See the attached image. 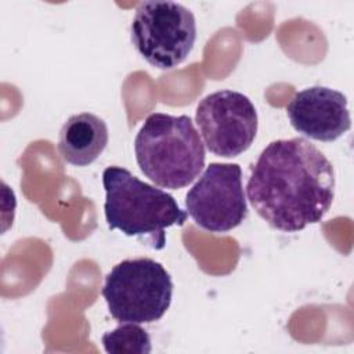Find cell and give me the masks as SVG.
Wrapping results in <instances>:
<instances>
[{
    "instance_id": "1",
    "label": "cell",
    "mask_w": 354,
    "mask_h": 354,
    "mask_svg": "<svg viewBox=\"0 0 354 354\" xmlns=\"http://www.w3.org/2000/svg\"><path fill=\"white\" fill-rule=\"evenodd\" d=\"M246 194L272 228L296 232L322 220L335 198V171L328 158L301 137L275 140L252 167Z\"/></svg>"
},
{
    "instance_id": "2",
    "label": "cell",
    "mask_w": 354,
    "mask_h": 354,
    "mask_svg": "<svg viewBox=\"0 0 354 354\" xmlns=\"http://www.w3.org/2000/svg\"><path fill=\"white\" fill-rule=\"evenodd\" d=\"M140 170L156 185L180 189L191 184L205 166V147L187 115L151 113L134 140Z\"/></svg>"
},
{
    "instance_id": "3",
    "label": "cell",
    "mask_w": 354,
    "mask_h": 354,
    "mask_svg": "<svg viewBox=\"0 0 354 354\" xmlns=\"http://www.w3.org/2000/svg\"><path fill=\"white\" fill-rule=\"evenodd\" d=\"M105 188V218L111 230L127 236H140L163 249L165 230L183 225L188 213L166 191L141 181L130 170L109 166L102 171Z\"/></svg>"
},
{
    "instance_id": "4",
    "label": "cell",
    "mask_w": 354,
    "mask_h": 354,
    "mask_svg": "<svg viewBox=\"0 0 354 354\" xmlns=\"http://www.w3.org/2000/svg\"><path fill=\"white\" fill-rule=\"evenodd\" d=\"M101 293L109 314L120 324H151L169 310L173 282L159 261L127 259L108 272Z\"/></svg>"
},
{
    "instance_id": "5",
    "label": "cell",
    "mask_w": 354,
    "mask_h": 354,
    "mask_svg": "<svg viewBox=\"0 0 354 354\" xmlns=\"http://www.w3.org/2000/svg\"><path fill=\"white\" fill-rule=\"evenodd\" d=\"M131 43L158 69H171L185 61L196 40L194 14L170 0L141 1L130 26Z\"/></svg>"
},
{
    "instance_id": "6",
    "label": "cell",
    "mask_w": 354,
    "mask_h": 354,
    "mask_svg": "<svg viewBox=\"0 0 354 354\" xmlns=\"http://www.w3.org/2000/svg\"><path fill=\"white\" fill-rule=\"evenodd\" d=\"M188 216L210 232L236 228L248 216L242 170L236 163H210L185 195Z\"/></svg>"
},
{
    "instance_id": "7",
    "label": "cell",
    "mask_w": 354,
    "mask_h": 354,
    "mask_svg": "<svg viewBox=\"0 0 354 354\" xmlns=\"http://www.w3.org/2000/svg\"><path fill=\"white\" fill-rule=\"evenodd\" d=\"M195 120L206 148L221 158H234L249 149L257 134V111L245 94L218 90L196 106Z\"/></svg>"
},
{
    "instance_id": "8",
    "label": "cell",
    "mask_w": 354,
    "mask_h": 354,
    "mask_svg": "<svg viewBox=\"0 0 354 354\" xmlns=\"http://www.w3.org/2000/svg\"><path fill=\"white\" fill-rule=\"evenodd\" d=\"M286 113L296 131L324 142L337 140L351 126L346 95L325 86L297 91L289 101Z\"/></svg>"
},
{
    "instance_id": "9",
    "label": "cell",
    "mask_w": 354,
    "mask_h": 354,
    "mask_svg": "<svg viewBox=\"0 0 354 354\" xmlns=\"http://www.w3.org/2000/svg\"><path fill=\"white\" fill-rule=\"evenodd\" d=\"M108 126L94 113L82 112L72 115L61 127L58 151L61 158L73 166L91 165L108 144Z\"/></svg>"
},
{
    "instance_id": "10",
    "label": "cell",
    "mask_w": 354,
    "mask_h": 354,
    "mask_svg": "<svg viewBox=\"0 0 354 354\" xmlns=\"http://www.w3.org/2000/svg\"><path fill=\"white\" fill-rule=\"evenodd\" d=\"M104 350L109 354H148L152 350L148 332L138 324L122 322L102 335Z\"/></svg>"
}]
</instances>
